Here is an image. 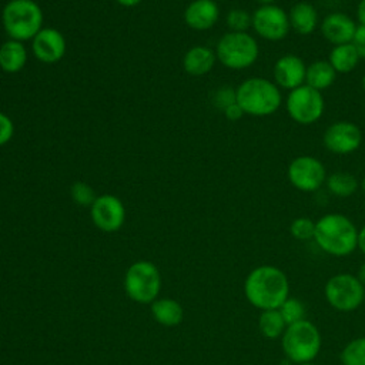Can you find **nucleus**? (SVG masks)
I'll use <instances>...</instances> for the list:
<instances>
[{
  "label": "nucleus",
  "instance_id": "obj_35",
  "mask_svg": "<svg viewBox=\"0 0 365 365\" xmlns=\"http://www.w3.org/2000/svg\"><path fill=\"white\" fill-rule=\"evenodd\" d=\"M356 20L359 26H365V0H359L356 6Z\"/></svg>",
  "mask_w": 365,
  "mask_h": 365
},
{
  "label": "nucleus",
  "instance_id": "obj_3",
  "mask_svg": "<svg viewBox=\"0 0 365 365\" xmlns=\"http://www.w3.org/2000/svg\"><path fill=\"white\" fill-rule=\"evenodd\" d=\"M237 104L244 114L267 117L278 111L282 104L281 88L274 80L265 77H248L235 88Z\"/></svg>",
  "mask_w": 365,
  "mask_h": 365
},
{
  "label": "nucleus",
  "instance_id": "obj_6",
  "mask_svg": "<svg viewBox=\"0 0 365 365\" xmlns=\"http://www.w3.org/2000/svg\"><path fill=\"white\" fill-rule=\"evenodd\" d=\"M215 56L227 68L245 70L257 61L259 46L248 31H228L218 40Z\"/></svg>",
  "mask_w": 365,
  "mask_h": 365
},
{
  "label": "nucleus",
  "instance_id": "obj_15",
  "mask_svg": "<svg viewBox=\"0 0 365 365\" xmlns=\"http://www.w3.org/2000/svg\"><path fill=\"white\" fill-rule=\"evenodd\" d=\"M305 73L307 64L305 61L292 53L284 54L274 63L272 67V78L274 83L284 90H294L302 84H305Z\"/></svg>",
  "mask_w": 365,
  "mask_h": 365
},
{
  "label": "nucleus",
  "instance_id": "obj_7",
  "mask_svg": "<svg viewBox=\"0 0 365 365\" xmlns=\"http://www.w3.org/2000/svg\"><path fill=\"white\" fill-rule=\"evenodd\" d=\"M327 302L339 312H352L364 304L365 287L349 272L332 275L324 288Z\"/></svg>",
  "mask_w": 365,
  "mask_h": 365
},
{
  "label": "nucleus",
  "instance_id": "obj_19",
  "mask_svg": "<svg viewBox=\"0 0 365 365\" xmlns=\"http://www.w3.org/2000/svg\"><path fill=\"white\" fill-rule=\"evenodd\" d=\"M215 50L207 46H194L182 57V67L185 73L194 77L205 76L215 66Z\"/></svg>",
  "mask_w": 365,
  "mask_h": 365
},
{
  "label": "nucleus",
  "instance_id": "obj_25",
  "mask_svg": "<svg viewBox=\"0 0 365 365\" xmlns=\"http://www.w3.org/2000/svg\"><path fill=\"white\" fill-rule=\"evenodd\" d=\"M287 324L279 314L278 309H265L261 311L259 318H258V328L259 332L268 338V339H277L281 338L282 334L287 329Z\"/></svg>",
  "mask_w": 365,
  "mask_h": 365
},
{
  "label": "nucleus",
  "instance_id": "obj_13",
  "mask_svg": "<svg viewBox=\"0 0 365 365\" xmlns=\"http://www.w3.org/2000/svg\"><path fill=\"white\" fill-rule=\"evenodd\" d=\"M93 224L106 232L120 230L125 220V208L123 201L113 194H103L96 198L90 207Z\"/></svg>",
  "mask_w": 365,
  "mask_h": 365
},
{
  "label": "nucleus",
  "instance_id": "obj_2",
  "mask_svg": "<svg viewBox=\"0 0 365 365\" xmlns=\"http://www.w3.org/2000/svg\"><path fill=\"white\" fill-rule=\"evenodd\" d=\"M358 231L349 217L329 212L315 221L314 241L332 257H346L358 248Z\"/></svg>",
  "mask_w": 365,
  "mask_h": 365
},
{
  "label": "nucleus",
  "instance_id": "obj_28",
  "mask_svg": "<svg viewBox=\"0 0 365 365\" xmlns=\"http://www.w3.org/2000/svg\"><path fill=\"white\" fill-rule=\"evenodd\" d=\"M225 23L230 31H248L252 27V14L244 9H231L225 14Z\"/></svg>",
  "mask_w": 365,
  "mask_h": 365
},
{
  "label": "nucleus",
  "instance_id": "obj_39",
  "mask_svg": "<svg viewBox=\"0 0 365 365\" xmlns=\"http://www.w3.org/2000/svg\"><path fill=\"white\" fill-rule=\"evenodd\" d=\"M255 3H258L259 6H264V4H275L277 0H254Z\"/></svg>",
  "mask_w": 365,
  "mask_h": 365
},
{
  "label": "nucleus",
  "instance_id": "obj_26",
  "mask_svg": "<svg viewBox=\"0 0 365 365\" xmlns=\"http://www.w3.org/2000/svg\"><path fill=\"white\" fill-rule=\"evenodd\" d=\"M342 365H365V336L351 339L341 351Z\"/></svg>",
  "mask_w": 365,
  "mask_h": 365
},
{
  "label": "nucleus",
  "instance_id": "obj_36",
  "mask_svg": "<svg viewBox=\"0 0 365 365\" xmlns=\"http://www.w3.org/2000/svg\"><path fill=\"white\" fill-rule=\"evenodd\" d=\"M358 250L365 255V225L358 231Z\"/></svg>",
  "mask_w": 365,
  "mask_h": 365
},
{
  "label": "nucleus",
  "instance_id": "obj_41",
  "mask_svg": "<svg viewBox=\"0 0 365 365\" xmlns=\"http://www.w3.org/2000/svg\"><path fill=\"white\" fill-rule=\"evenodd\" d=\"M361 86H362V90L365 91V74H364L362 78H361Z\"/></svg>",
  "mask_w": 365,
  "mask_h": 365
},
{
  "label": "nucleus",
  "instance_id": "obj_5",
  "mask_svg": "<svg viewBox=\"0 0 365 365\" xmlns=\"http://www.w3.org/2000/svg\"><path fill=\"white\" fill-rule=\"evenodd\" d=\"M321 345V332L309 319H302L288 325L281 336V348L284 355L297 365L312 362L318 356Z\"/></svg>",
  "mask_w": 365,
  "mask_h": 365
},
{
  "label": "nucleus",
  "instance_id": "obj_11",
  "mask_svg": "<svg viewBox=\"0 0 365 365\" xmlns=\"http://www.w3.org/2000/svg\"><path fill=\"white\" fill-rule=\"evenodd\" d=\"M252 29L267 41H281L291 30L288 11L277 4L259 6L252 13Z\"/></svg>",
  "mask_w": 365,
  "mask_h": 365
},
{
  "label": "nucleus",
  "instance_id": "obj_24",
  "mask_svg": "<svg viewBox=\"0 0 365 365\" xmlns=\"http://www.w3.org/2000/svg\"><path fill=\"white\" fill-rule=\"evenodd\" d=\"M151 314L157 322L165 327H174L182 321V308L175 299L171 298L153 301Z\"/></svg>",
  "mask_w": 365,
  "mask_h": 365
},
{
  "label": "nucleus",
  "instance_id": "obj_44",
  "mask_svg": "<svg viewBox=\"0 0 365 365\" xmlns=\"http://www.w3.org/2000/svg\"><path fill=\"white\" fill-rule=\"evenodd\" d=\"M215 1H217V0H215ZM222 1H225V0H222Z\"/></svg>",
  "mask_w": 365,
  "mask_h": 365
},
{
  "label": "nucleus",
  "instance_id": "obj_22",
  "mask_svg": "<svg viewBox=\"0 0 365 365\" xmlns=\"http://www.w3.org/2000/svg\"><path fill=\"white\" fill-rule=\"evenodd\" d=\"M361 60L359 53L356 51L352 43L334 46L328 54V61L336 71V74H348L356 68Z\"/></svg>",
  "mask_w": 365,
  "mask_h": 365
},
{
  "label": "nucleus",
  "instance_id": "obj_31",
  "mask_svg": "<svg viewBox=\"0 0 365 365\" xmlns=\"http://www.w3.org/2000/svg\"><path fill=\"white\" fill-rule=\"evenodd\" d=\"M211 101L215 108L224 111L227 107L237 103L235 88H232L231 86H222V87L217 88L211 97Z\"/></svg>",
  "mask_w": 365,
  "mask_h": 365
},
{
  "label": "nucleus",
  "instance_id": "obj_29",
  "mask_svg": "<svg viewBox=\"0 0 365 365\" xmlns=\"http://www.w3.org/2000/svg\"><path fill=\"white\" fill-rule=\"evenodd\" d=\"M291 235L298 241H308L314 240L315 234V221L308 217H298L294 218L289 225Z\"/></svg>",
  "mask_w": 365,
  "mask_h": 365
},
{
  "label": "nucleus",
  "instance_id": "obj_30",
  "mask_svg": "<svg viewBox=\"0 0 365 365\" xmlns=\"http://www.w3.org/2000/svg\"><path fill=\"white\" fill-rule=\"evenodd\" d=\"M70 194H71V198L76 204L78 205H93V202L96 201V192L93 190V187L84 181H77L74 182L71 187H70Z\"/></svg>",
  "mask_w": 365,
  "mask_h": 365
},
{
  "label": "nucleus",
  "instance_id": "obj_43",
  "mask_svg": "<svg viewBox=\"0 0 365 365\" xmlns=\"http://www.w3.org/2000/svg\"><path fill=\"white\" fill-rule=\"evenodd\" d=\"M364 304H365V298H364Z\"/></svg>",
  "mask_w": 365,
  "mask_h": 365
},
{
  "label": "nucleus",
  "instance_id": "obj_40",
  "mask_svg": "<svg viewBox=\"0 0 365 365\" xmlns=\"http://www.w3.org/2000/svg\"><path fill=\"white\" fill-rule=\"evenodd\" d=\"M359 188H361V191L365 194V175H364L362 180L359 181Z\"/></svg>",
  "mask_w": 365,
  "mask_h": 365
},
{
  "label": "nucleus",
  "instance_id": "obj_32",
  "mask_svg": "<svg viewBox=\"0 0 365 365\" xmlns=\"http://www.w3.org/2000/svg\"><path fill=\"white\" fill-rule=\"evenodd\" d=\"M14 134V124L13 120L0 111V147L7 144Z\"/></svg>",
  "mask_w": 365,
  "mask_h": 365
},
{
  "label": "nucleus",
  "instance_id": "obj_12",
  "mask_svg": "<svg viewBox=\"0 0 365 365\" xmlns=\"http://www.w3.org/2000/svg\"><path fill=\"white\" fill-rule=\"evenodd\" d=\"M322 143L329 153L346 155L356 151L361 147L362 131L352 121L338 120L325 128Z\"/></svg>",
  "mask_w": 365,
  "mask_h": 365
},
{
  "label": "nucleus",
  "instance_id": "obj_10",
  "mask_svg": "<svg viewBox=\"0 0 365 365\" xmlns=\"http://www.w3.org/2000/svg\"><path fill=\"white\" fill-rule=\"evenodd\" d=\"M327 170L324 163L308 154L297 155L291 160L287 168V177L289 184L302 192L318 191L327 180Z\"/></svg>",
  "mask_w": 365,
  "mask_h": 365
},
{
  "label": "nucleus",
  "instance_id": "obj_1",
  "mask_svg": "<svg viewBox=\"0 0 365 365\" xmlns=\"http://www.w3.org/2000/svg\"><path fill=\"white\" fill-rule=\"evenodd\" d=\"M244 294L247 301L261 311L278 309L289 297V281L281 268L259 265L247 275Z\"/></svg>",
  "mask_w": 365,
  "mask_h": 365
},
{
  "label": "nucleus",
  "instance_id": "obj_34",
  "mask_svg": "<svg viewBox=\"0 0 365 365\" xmlns=\"http://www.w3.org/2000/svg\"><path fill=\"white\" fill-rule=\"evenodd\" d=\"M222 113H224V115H225L230 121H237V120H240V118L244 115V111L241 110V107H240L237 103H234V104H231L230 107H227Z\"/></svg>",
  "mask_w": 365,
  "mask_h": 365
},
{
  "label": "nucleus",
  "instance_id": "obj_8",
  "mask_svg": "<svg viewBox=\"0 0 365 365\" xmlns=\"http://www.w3.org/2000/svg\"><path fill=\"white\" fill-rule=\"evenodd\" d=\"M124 288L127 295L140 304L155 301L161 288L158 268L150 261H137L125 272Z\"/></svg>",
  "mask_w": 365,
  "mask_h": 365
},
{
  "label": "nucleus",
  "instance_id": "obj_4",
  "mask_svg": "<svg viewBox=\"0 0 365 365\" xmlns=\"http://www.w3.org/2000/svg\"><path fill=\"white\" fill-rule=\"evenodd\" d=\"M1 23L11 40H33L43 29V11L34 0H10L3 7Z\"/></svg>",
  "mask_w": 365,
  "mask_h": 365
},
{
  "label": "nucleus",
  "instance_id": "obj_21",
  "mask_svg": "<svg viewBox=\"0 0 365 365\" xmlns=\"http://www.w3.org/2000/svg\"><path fill=\"white\" fill-rule=\"evenodd\" d=\"M27 63V48L23 41L6 40L0 46V68L4 73H19Z\"/></svg>",
  "mask_w": 365,
  "mask_h": 365
},
{
  "label": "nucleus",
  "instance_id": "obj_33",
  "mask_svg": "<svg viewBox=\"0 0 365 365\" xmlns=\"http://www.w3.org/2000/svg\"><path fill=\"white\" fill-rule=\"evenodd\" d=\"M352 44L355 46L361 58H365V26L358 24V29H356V33L354 36Z\"/></svg>",
  "mask_w": 365,
  "mask_h": 365
},
{
  "label": "nucleus",
  "instance_id": "obj_16",
  "mask_svg": "<svg viewBox=\"0 0 365 365\" xmlns=\"http://www.w3.org/2000/svg\"><path fill=\"white\" fill-rule=\"evenodd\" d=\"M356 29V21L342 11L328 13L319 23L322 37L332 46L352 43Z\"/></svg>",
  "mask_w": 365,
  "mask_h": 365
},
{
  "label": "nucleus",
  "instance_id": "obj_14",
  "mask_svg": "<svg viewBox=\"0 0 365 365\" xmlns=\"http://www.w3.org/2000/svg\"><path fill=\"white\" fill-rule=\"evenodd\" d=\"M31 51L44 64H54L66 54V38L54 27H43L31 40Z\"/></svg>",
  "mask_w": 365,
  "mask_h": 365
},
{
  "label": "nucleus",
  "instance_id": "obj_20",
  "mask_svg": "<svg viewBox=\"0 0 365 365\" xmlns=\"http://www.w3.org/2000/svg\"><path fill=\"white\" fill-rule=\"evenodd\" d=\"M336 76V71L328 60H314L307 64L305 84L322 93L335 83Z\"/></svg>",
  "mask_w": 365,
  "mask_h": 365
},
{
  "label": "nucleus",
  "instance_id": "obj_18",
  "mask_svg": "<svg viewBox=\"0 0 365 365\" xmlns=\"http://www.w3.org/2000/svg\"><path fill=\"white\" fill-rule=\"evenodd\" d=\"M288 20L291 30L301 36L312 34L319 26L318 10L308 1H298L292 4L288 11Z\"/></svg>",
  "mask_w": 365,
  "mask_h": 365
},
{
  "label": "nucleus",
  "instance_id": "obj_38",
  "mask_svg": "<svg viewBox=\"0 0 365 365\" xmlns=\"http://www.w3.org/2000/svg\"><path fill=\"white\" fill-rule=\"evenodd\" d=\"M120 6H124V7H134L137 6L138 3H141L143 0H115Z\"/></svg>",
  "mask_w": 365,
  "mask_h": 365
},
{
  "label": "nucleus",
  "instance_id": "obj_9",
  "mask_svg": "<svg viewBox=\"0 0 365 365\" xmlns=\"http://www.w3.org/2000/svg\"><path fill=\"white\" fill-rule=\"evenodd\" d=\"M285 108L292 121L301 125H311L322 117L325 111V100L321 91L302 84L288 91Z\"/></svg>",
  "mask_w": 365,
  "mask_h": 365
},
{
  "label": "nucleus",
  "instance_id": "obj_42",
  "mask_svg": "<svg viewBox=\"0 0 365 365\" xmlns=\"http://www.w3.org/2000/svg\"><path fill=\"white\" fill-rule=\"evenodd\" d=\"M299 365H315L314 362H304V364H299Z\"/></svg>",
  "mask_w": 365,
  "mask_h": 365
},
{
  "label": "nucleus",
  "instance_id": "obj_37",
  "mask_svg": "<svg viewBox=\"0 0 365 365\" xmlns=\"http://www.w3.org/2000/svg\"><path fill=\"white\" fill-rule=\"evenodd\" d=\"M356 278L361 281V284L365 287V261L359 265L358 272H356Z\"/></svg>",
  "mask_w": 365,
  "mask_h": 365
},
{
  "label": "nucleus",
  "instance_id": "obj_17",
  "mask_svg": "<svg viewBox=\"0 0 365 365\" xmlns=\"http://www.w3.org/2000/svg\"><path fill=\"white\" fill-rule=\"evenodd\" d=\"M220 19V7L215 0H194L184 10L185 24L197 31L211 29Z\"/></svg>",
  "mask_w": 365,
  "mask_h": 365
},
{
  "label": "nucleus",
  "instance_id": "obj_27",
  "mask_svg": "<svg viewBox=\"0 0 365 365\" xmlns=\"http://www.w3.org/2000/svg\"><path fill=\"white\" fill-rule=\"evenodd\" d=\"M278 311L282 315L287 325H291V324L299 322L302 319H307L305 318L307 309H305L304 302L299 301L298 298H294V297H288L282 302V305L278 308Z\"/></svg>",
  "mask_w": 365,
  "mask_h": 365
},
{
  "label": "nucleus",
  "instance_id": "obj_23",
  "mask_svg": "<svg viewBox=\"0 0 365 365\" xmlns=\"http://www.w3.org/2000/svg\"><path fill=\"white\" fill-rule=\"evenodd\" d=\"M325 187L328 192L338 198H348L359 188L356 177L348 171H334L327 175Z\"/></svg>",
  "mask_w": 365,
  "mask_h": 365
}]
</instances>
